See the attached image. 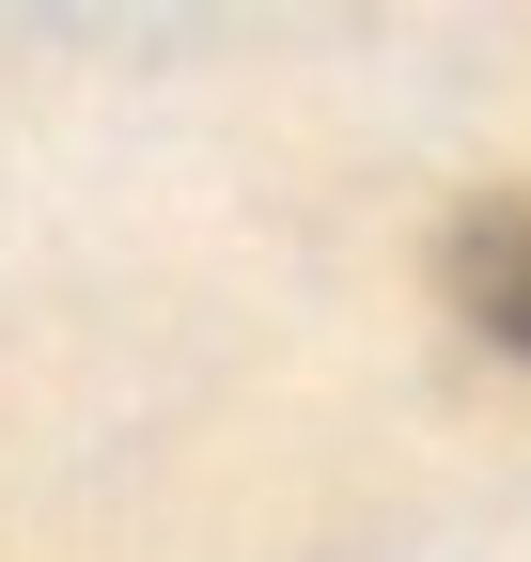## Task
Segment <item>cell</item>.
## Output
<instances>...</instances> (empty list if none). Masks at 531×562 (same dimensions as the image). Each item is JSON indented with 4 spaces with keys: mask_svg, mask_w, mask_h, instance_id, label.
Listing matches in <instances>:
<instances>
[{
    "mask_svg": "<svg viewBox=\"0 0 531 562\" xmlns=\"http://www.w3.org/2000/svg\"><path fill=\"white\" fill-rule=\"evenodd\" d=\"M438 266H453V313H470L500 360H531V203H516V188H500V203H470Z\"/></svg>",
    "mask_w": 531,
    "mask_h": 562,
    "instance_id": "6da1fadb",
    "label": "cell"
}]
</instances>
